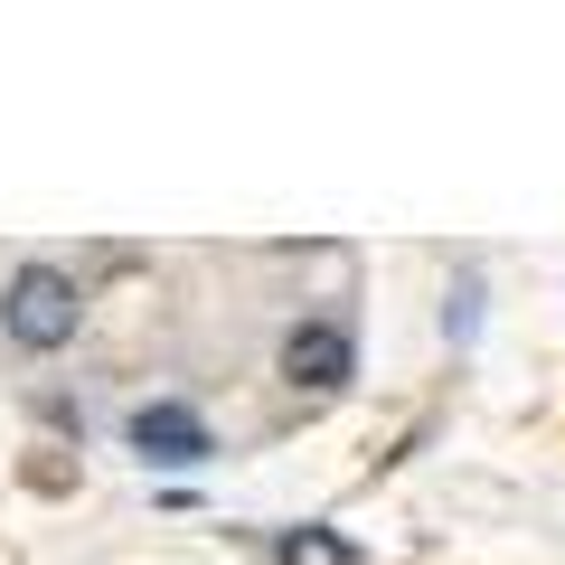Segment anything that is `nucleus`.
<instances>
[{"label":"nucleus","mask_w":565,"mask_h":565,"mask_svg":"<svg viewBox=\"0 0 565 565\" xmlns=\"http://www.w3.org/2000/svg\"><path fill=\"white\" fill-rule=\"evenodd\" d=\"M76 330H85V282L47 255L10 264V282H0V340L20 359H57V349H76Z\"/></svg>","instance_id":"nucleus-1"},{"label":"nucleus","mask_w":565,"mask_h":565,"mask_svg":"<svg viewBox=\"0 0 565 565\" xmlns=\"http://www.w3.org/2000/svg\"><path fill=\"white\" fill-rule=\"evenodd\" d=\"M264 556L274 565H359V537H340L321 519H292V527H264Z\"/></svg>","instance_id":"nucleus-4"},{"label":"nucleus","mask_w":565,"mask_h":565,"mask_svg":"<svg viewBox=\"0 0 565 565\" xmlns=\"http://www.w3.org/2000/svg\"><path fill=\"white\" fill-rule=\"evenodd\" d=\"M122 452H132L141 471H207L226 444H217V424L189 396H141L132 415H122Z\"/></svg>","instance_id":"nucleus-3"},{"label":"nucleus","mask_w":565,"mask_h":565,"mask_svg":"<svg viewBox=\"0 0 565 565\" xmlns=\"http://www.w3.org/2000/svg\"><path fill=\"white\" fill-rule=\"evenodd\" d=\"M274 377L292 386L302 405H330L359 386V330H349V311H302V321H282L274 340Z\"/></svg>","instance_id":"nucleus-2"},{"label":"nucleus","mask_w":565,"mask_h":565,"mask_svg":"<svg viewBox=\"0 0 565 565\" xmlns=\"http://www.w3.org/2000/svg\"><path fill=\"white\" fill-rule=\"evenodd\" d=\"M444 330H452V340H471V330H481V274H471V264H462V292L444 302Z\"/></svg>","instance_id":"nucleus-5"}]
</instances>
